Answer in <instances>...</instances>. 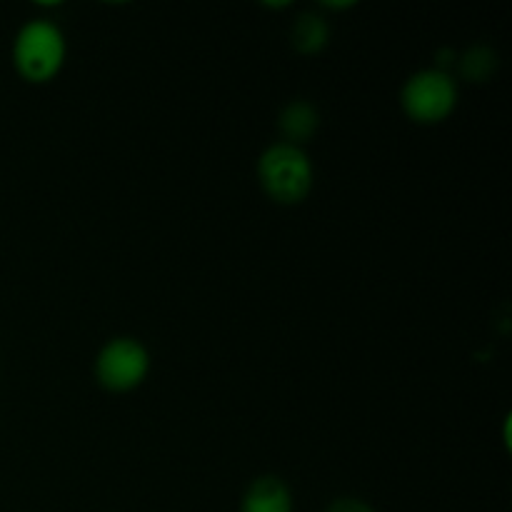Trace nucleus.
Segmentation results:
<instances>
[{
    "label": "nucleus",
    "instance_id": "1",
    "mask_svg": "<svg viewBox=\"0 0 512 512\" xmlns=\"http://www.w3.org/2000/svg\"><path fill=\"white\" fill-rule=\"evenodd\" d=\"M258 178L268 198L295 205L313 190V163L300 145L273 143L258 160Z\"/></svg>",
    "mask_w": 512,
    "mask_h": 512
},
{
    "label": "nucleus",
    "instance_id": "2",
    "mask_svg": "<svg viewBox=\"0 0 512 512\" xmlns=\"http://www.w3.org/2000/svg\"><path fill=\"white\" fill-rule=\"evenodd\" d=\"M65 63V38L50 20H28L13 40V65L28 83H48Z\"/></svg>",
    "mask_w": 512,
    "mask_h": 512
},
{
    "label": "nucleus",
    "instance_id": "3",
    "mask_svg": "<svg viewBox=\"0 0 512 512\" xmlns=\"http://www.w3.org/2000/svg\"><path fill=\"white\" fill-rule=\"evenodd\" d=\"M400 105H403L405 115L415 123H443L458 105V85L443 68L418 70L405 80Z\"/></svg>",
    "mask_w": 512,
    "mask_h": 512
},
{
    "label": "nucleus",
    "instance_id": "4",
    "mask_svg": "<svg viewBox=\"0 0 512 512\" xmlns=\"http://www.w3.org/2000/svg\"><path fill=\"white\" fill-rule=\"evenodd\" d=\"M150 355L135 338H113L95 358V378L108 393H130L148 378Z\"/></svg>",
    "mask_w": 512,
    "mask_h": 512
},
{
    "label": "nucleus",
    "instance_id": "5",
    "mask_svg": "<svg viewBox=\"0 0 512 512\" xmlns=\"http://www.w3.org/2000/svg\"><path fill=\"white\" fill-rule=\"evenodd\" d=\"M293 493L275 475H263L248 485L240 512H293Z\"/></svg>",
    "mask_w": 512,
    "mask_h": 512
},
{
    "label": "nucleus",
    "instance_id": "6",
    "mask_svg": "<svg viewBox=\"0 0 512 512\" xmlns=\"http://www.w3.org/2000/svg\"><path fill=\"white\" fill-rule=\"evenodd\" d=\"M320 125V115L318 108L308 100H290L288 105L283 108L278 120V128L283 133V143L290 145H300V143H308L310 138L315 135Z\"/></svg>",
    "mask_w": 512,
    "mask_h": 512
},
{
    "label": "nucleus",
    "instance_id": "7",
    "mask_svg": "<svg viewBox=\"0 0 512 512\" xmlns=\"http://www.w3.org/2000/svg\"><path fill=\"white\" fill-rule=\"evenodd\" d=\"M330 28L325 23L323 15L315 13H303L290 28V40H293V48L303 55H318L320 50L328 45Z\"/></svg>",
    "mask_w": 512,
    "mask_h": 512
},
{
    "label": "nucleus",
    "instance_id": "8",
    "mask_svg": "<svg viewBox=\"0 0 512 512\" xmlns=\"http://www.w3.org/2000/svg\"><path fill=\"white\" fill-rule=\"evenodd\" d=\"M460 70H463V75L468 80L483 83V80H488L495 73V53L490 48H485V45L470 48L463 55V60H460Z\"/></svg>",
    "mask_w": 512,
    "mask_h": 512
},
{
    "label": "nucleus",
    "instance_id": "9",
    "mask_svg": "<svg viewBox=\"0 0 512 512\" xmlns=\"http://www.w3.org/2000/svg\"><path fill=\"white\" fill-rule=\"evenodd\" d=\"M325 512H375V508L360 498H338L325 508Z\"/></svg>",
    "mask_w": 512,
    "mask_h": 512
}]
</instances>
